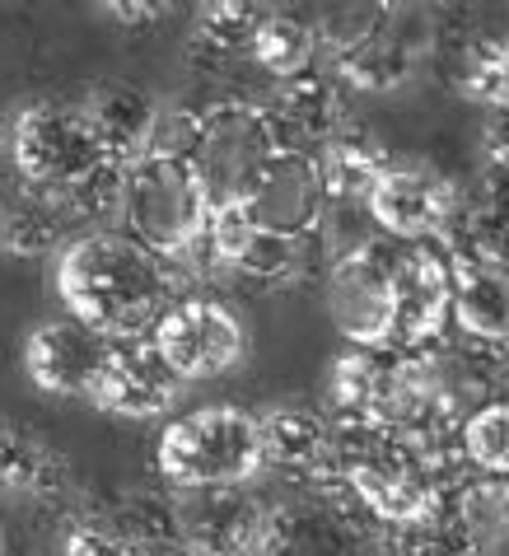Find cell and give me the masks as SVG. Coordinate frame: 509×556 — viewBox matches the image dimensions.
Segmentation results:
<instances>
[{
  "instance_id": "cell-9",
  "label": "cell",
  "mask_w": 509,
  "mask_h": 556,
  "mask_svg": "<svg viewBox=\"0 0 509 556\" xmlns=\"http://www.w3.org/2000/svg\"><path fill=\"white\" fill-rule=\"evenodd\" d=\"M374 225L397 243H430L458 211V188L425 160H389L365 192Z\"/></svg>"
},
{
  "instance_id": "cell-1",
  "label": "cell",
  "mask_w": 509,
  "mask_h": 556,
  "mask_svg": "<svg viewBox=\"0 0 509 556\" xmlns=\"http://www.w3.org/2000/svg\"><path fill=\"white\" fill-rule=\"evenodd\" d=\"M56 295L89 332L107 342H136L178 300V276L131 235L89 229L56 257Z\"/></svg>"
},
{
  "instance_id": "cell-27",
  "label": "cell",
  "mask_w": 509,
  "mask_h": 556,
  "mask_svg": "<svg viewBox=\"0 0 509 556\" xmlns=\"http://www.w3.org/2000/svg\"><path fill=\"white\" fill-rule=\"evenodd\" d=\"M468 249L462 257H476L486 262V267H500L509 271V197H486V202H476L468 211Z\"/></svg>"
},
{
  "instance_id": "cell-11",
  "label": "cell",
  "mask_w": 509,
  "mask_h": 556,
  "mask_svg": "<svg viewBox=\"0 0 509 556\" xmlns=\"http://www.w3.org/2000/svg\"><path fill=\"white\" fill-rule=\"evenodd\" d=\"M113 342L89 332L75 318H48L24 337V375L38 393L52 397H94Z\"/></svg>"
},
{
  "instance_id": "cell-29",
  "label": "cell",
  "mask_w": 509,
  "mask_h": 556,
  "mask_svg": "<svg viewBox=\"0 0 509 556\" xmlns=\"http://www.w3.org/2000/svg\"><path fill=\"white\" fill-rule=\"evenodd\" d=\"M61 556H136L131 538L117 533L113 523H75L61 543Z\"/></svg>"
},
{
  "instance_id": "cell-4",
  "label": "cell",
  "mask_w": 509,
  "mask_h": 556,
  "mask_svg": "<svg viewBox=\"0 0 509 556\" xmlns=\"http://www.w3.org/2000/svg\"><path fill=\"white\" fill-rule=\"evenodd\" d=\"M10 164L24 178L28 192L48 197L52 206L71 202L80 188H89L99 174H107L103 146L89 127L80 103L38 99L24 103L10 122Z\"/></svg>"
},
{
  "instance_id": "cell-17",
  "label": "cell",
  "mask_w": 509,
  "mask_h": 556,
  "mask_svg": "<svg viewBox=\"0 0 509 556\" xmlns=\"http://www.w3.org/2000/svg\"><path fill=\"white\" fill-rule=\"evenodd\" d=\"M383 552L389 556H486V533L476 519V501H449L440 491L435 505L411 523H389L383 533Z\"/></svg>"
},
{
  "instance_id": "cell-14",
  "label": "cell",
  "mask_w": 509,
  "mask_h": 556,
  "mask_svg": "<svg viewBox=\"0 0 509 556\" xmlns=\"http://www.w3.org/2000/svg\"><path fill=\"white\" fill-rule=\"evenodd\" d=\"M449 318V253L430 243H411L397 253V328L393 346H425L444 332Z\"/></svg>"
},
{
  "instance_id": "cell-10",
  "label": "cell",
  "mask_w": 509,
  "mask_h": 556,
  "mask_svg": "<svg viewBox=\"0 0 509 556\" xmlns=\"http://www.w3.org/2000/svg\"><path fill=\"white\" fill-rule=\"evenodd\" d=\"M267 505L243 486H211L174 496V529L188 556H257Z\"/></svg>"
},
{
  "instance_id": "cell-15",
  "label": "cell",
  "mask_w": 509,
  "mask_h": 556,
  "mask_svg": "<svg viewBox=\"0 0 509 556\" xmlns=\"http://www.w3.org/2000/svg\"><path fill=\"white\" fill-rule=\"evenodd\" d=\"M80 108H85L89 127H94L99 146H103V160L113 168H131L141 154H150L160 146L164 113L145 89L113 80V85H99Z\"/></svg>"
},
{
  "instance_id": "cell-21",
  "label": "cell",
  "mask_w": 509,
  "mask_h": 556,
  "mask_svg": "<svg viewBox=\"0 0 509 556\" xmlns=\"http://www.w3.org/2000/svg\"><path fill=\"white\" fill-rule=\"evenodd\" d=\"M71 482H75V472H71L66 454L52 450L34 430L0 421V491H10V496H34V501H56L71 491Z\"/></svg>"
},
{
  "instance_id": "cell-25",
  "label": "cell",
  "mask_w": 509,
  "mask_h": 556,
  "mask_svg": "<svg viewBox=\"0 0 509 556\" xmlns=\"http://www.w3.org/2000/svg\"><path fill=\"white\" fill-rule=\"evenodd\" d=\"M66 229H71V220L61 215V206H52L48 197H38V192H28L24 202L0 211V249L20 253V257H42L66 243Z\"/></svg>"
},
{
  "instance_id": "cell-26",
  "label": "cell",
  "mask_w": 509,
  "mask_h": 556,
  "mask_svg": "<svg viewBox=\"0 0 509 556\" xmlns=\"http://www.w3.org/2000/svg\"><path fill=\"white\" fill-rule=\"evenodd\" d=\"M462 458L476 472H491V477L509 472V397L476 407L462 421Z\"/></svg>"
},
{
  "instance_id": "cell-7",
  "label": "cell",
  "mask_w": 509,
  "mask_h": 556,
  "mask_svg": "<svg viewBox=\"0 0 509 556\" xmlns=\"http://www.w3.org/2000/svg\"><path fill=\"white\" fill-rule=\"evenodd\" d=\"M328 314L360 351L393 346L397 328V253L389 243H356L328 267Z\"/></svg>"
},
{
  "instance_id": "cell-22",
  "label": "cell",
  "mask_w": 509,
  "mask_h": 556,
  "mask_svg": "<svg viewBox=\"0 0 509 556\" xmlns=\"http://www.w3.org/2000/svg\"><path fill=\"white\" fill-rule=\"evenodd\" d=\"M393 154L383 150L365 127H346L318 150V174L328 188V202H346V197H365L374 188V178L389 168Z\"/></svg>"
},
{
  "instance_id": "cell-30",
  "label": "cell",
  "mask_w": 509,
  "mask_h": 556,
  "mask_svg": "<svg viewBox=\"0 0 509 556\" xmlns=\"http://www.w3.org/2000/svg\"><path fill=\"white\" fill-rule=\"evenodd\" d=\"M482 160L496 168V174H509V113H491L482 127Z\"/></svg>"
},
{
  "instance_id": "cell-16",
  "label": "cell",
  "mask_w": 509,
  "mask_h": 556,
  "mask_svg": "<svg viewBox=\"0 0 509 556\" xmlns=\"http://www.w3.org/2000/svg\"><path fill=\"white\" fill-rule=\"evenodd\" d=\"M257 440H262V468H281L290 477H318L332 463L336 426L328 412L308 403H276L257 412Z\"/></svg>"
},
{
  "instance_id": "cell-13",
  "label": "cell",
  "mask_w": 509,
  "mask_h": 556,
  "mask_svg": "<svg viewBox=\"0 0 509 556\" xmlns=\"http://www.w3.org/2000/svg\"><path fill=\"white\" fill-rule=\"evenodd\" d=\"M416 71H421V42L403 34L393 20H369L356 34L332 38V75L360 94L403 89Z\"/></svg>"
},
{
  "instance_id": "cell-24",
  "label": "cell",
  "mask_w": 509,
  "mask_h": 556,
  "mask_svg": "<svg viewBox=\"0 0 509 556\" xmlns=\"http://www.w3.org/2000/svg\"><path fill=\"white\" fill-rule=\"evenodd\" d=\"M249 56L257 61L267 75L276 80H295V75L314 71V56H318V28L295 20V14H271L257 24L253 34V48Z\"/></svg>"
},
{
  "instance_id": "cell-2",
  "label": "cell",
  "mask_w": 509,
  "mask_h": 556,
  "mask_svg": "<svg viewBox=\"0 0 509 556\" xmlns=\"http://www.w3.org/2000/svg\"><path fill=\"white\" fill-rule=\"evenodd\" d=\"M117 215L127 235L168 267L202 257L211 229V197L188 164V154L154 146L131 168H122Z\"/></svg>"
},
{
  "instance_id": "cell-20",
  "label": "cell",
  "mask_w": 509,
  "mask_h": 556,
  "mask_svg": "<svg viewBox=\"0 0 509 556\" xmlns=\"http://www.w3.org/2000/svg\"><path fill=\"white\" fill-rule=\"evenodd\" d=\"M276 131H281V146H285V131L295 136V146L304 150L308 141L328 146L336 131L346 127V99H342V85L332 75H318V71H304L295 80H281L276 89V103L267 108Z\"/></svg>"
},
{
  "instance_id": "cell-5",
  "label": "cell",
  "mask_w": 509,
  "mask_h": 556,
  "mask_svg": "<svg viewBox=\"0 0 509 556\" xmlns=\"http://www.w3.org/2000/svg\"><path fill=\"white\" fill-rule=\"evenodd\" d=\"M160 472L178 491H211V486H249L262 472V440L257 412L234 403H211L164 426Z\"/></svg>"
},
{
  "instance_id": "cell-23",
  "label": "cell",
  "mask_w": 509,
  "mask_h": 556,
  "mask_svg": "<svg viewBox=\"0 0 509 556\" xmlns=\"http://www.w3.org/2000/svg\"><path fill=\"white\" fill-rule=\"evenodd\" d=\"M267 20V10L253 0H215L202 5L192 20V56L206 66H229V61L249 56L257 24Z\"/></svg>"
},
{
  "instance_id": "cell-19",
  "label": "cell",
  "mask_w": 509,
  "mask_h": 556,
  "mask_svg": "<svg viewBox=\"0 0 509 556\" xmlns=\"http://www.w3.org/2000/svg\"><path fill=\"white\" fill-rule=\"evenodd\" d=\"M351 523L328 501H285L267 509L257 556H346Z\"/></svg>"
},
{
  "instance_id": "cell-8",
  "label": "cell",
  "mask_w": 509,
  "mask_h": 556,
  "mask_svg": "<svg viewBox=\"0 0 509 556\" xmlns=\"http://www.w3.org/2000/svg\"><path fill=\"white\" fill-rule=\"evenodd\" d=\"M234 206L262 235L300 239V243L318 239L322 220H328V188H322V174H318V154H308L300 146H281Z\"/></svg>"
},
{
  "instance_id": "cell-32",
  "label": "cell",
  "mask_w": 509,
  "mask_h": 556,
  "mask_svg": "<svg viewBox=\"0 0 509 556\" xmlns=\"http://www.w3.org/2000/svg\"><path fill=\"white\" fill-rule=\"evenodd\" d=\"M0 552H5V538H0Z\"/></svg>"
},
{
  "instance_id": "cell-28",
  "label": "cell",
  "mask_w": 509,
  "mask_h": 556,
  "mask_svg": "<svg viewBox=\"0 0 509 556\" xmlns=\"http://www.w3.org/2000/svg\"><path fill=\"white\" fill-rule=\"evenodd\" d=\"M462 94L491 113H509V34L491 38L472 52V66L462 75Z\"/></svg>"
},
{
  "instance_id": "cell-12",
  "label": "cell",
  "mask_w": 509,
  "mask_h": 556,
  "mask_svg": "<svg viewBox=\"0 0 509 556\" xmlns=\"http://www.w3.org/2000/svg\"><path fill=\"white\" fill-rule=\"evenodd\" d=\"M182 383L174 379L160 355H154L150 342H113V355H107V369L94 389V403L107 416H122V421H160L178 407Z\"/></svg>"
},
{
  "instance_id": "cell-6",
  "label": "cell",
  "mask_w": 509,
  "mask_h": 556,
  "mask_svg": "<svg viewBox=\"0 0 509 556\" xmlns=\"http://www.w3.org/2000/svg\"><path fill=\"white\" fill-rule=\"evenodd\" d=\"M154 355L174 369L178 383H202L229 375L249 355V328L229 304L211 295H182L150 328Z\"/></svg>"
},
{
  "instance_id": "cell-18",
  "label": "cell",
  "mask_w": 509,
  "mask_h": 556,
  "mask_svg": "<svg viewBox=\"0 0 509 556\" xmlns=\"http://www.w3.org/2000/svg\"><path fill=\"white\" fill-rule=\"evenodd\" d=\"M449 318L476 342L509 346V271L449 253Z\"/></svg>"
},
{
  "instance_id": "cell-31",
  "label": "cell",
  "mask_w": 509,
  "mask_h": 556,
  "mask_svg": "<svg viewBox=\"0 0 509 556\" xmlns=\"http://www.w3.org/2000/svg\"><path fill=\"white\" fill-rule=\"evenodd\" d=\"M107 10V20H117V24H131V28H141V24H160L168 5H154V0H113V5H103Z\"/></svg>"
},
{
  "instance_id": "cell-3",
  "label": "cell",
  "mask_w": 509,
  "mask_h": 556,
  "mask_svg": "<svg viewBox=\"0 0 509 556\" xmlns=\"http://www.w3.org/2000/svg\"><path fill=\"white\" fill-rule=\"evenodd\" d=\"M178 127H160V146L188 154V164L196 168L202 188L215 206H234L243 192L253 188V178L267 168V160L281 150V131L267 108L225 99L211 103L202 113H178Z\"/></svg>"
}]
</instances>
